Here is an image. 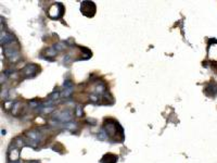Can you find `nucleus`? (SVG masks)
Returning a JSON list of instances; mask_svg holds the SVG:
<instances>
[{
    "label": "nucleus",
    "mask_w": 217,
    "mask_h": 163,
    "mask_svg": "<svg viewBox=\"0 0 217 163\" xmlns=\"http://www.w3.org/2000/svg\"><path fill=\"white\" fill-rule=\"evenodd\" d=\"M96 10V6H94V2H90V1H85V2L81 3V13H84L85 15H87V11L89 10Z\"/></svg>",
    "instance_id": "nucleus-1"
},
{
    "label": "nucleus",
    "mask_w": 217,
    "mask_h": 163,
    "mask_svg": "<svg viewBox=\"0 0 217 163\" xmlns=\"http://www.w3.org/2000/svg\"><path fill=\"white\" fill-rule=\"evenodd\" d=\"M113 156H114V154H112V153L105 154V156L102 158L101 162H102V163H115L116 161H111V158H113Z\"/></svg>",
    "instance_id": "nucleus-2"
}]
</instances>
